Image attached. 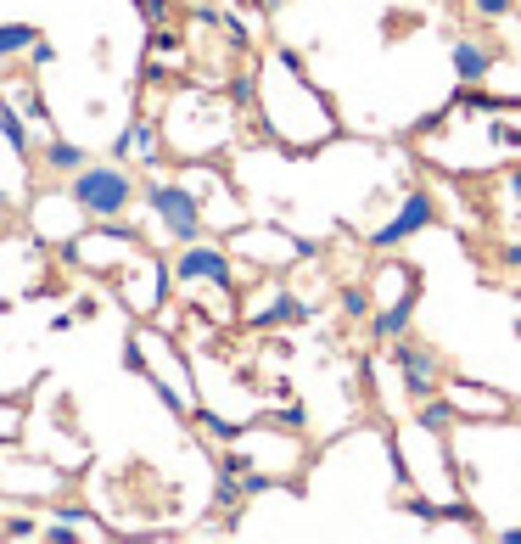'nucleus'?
I'll return each mask as SVG.
<instances>
[{
    "label": "nucleus",
    "mask_w": 521,
    "mask_h": 544,
    "mask_svg": "<svg viewBox=\"0 0 521 544\" xmlns=\"http://www.w3.org/2000/svg\"><path fill=\"white\" fill-rule=\"evenodd\" d=\"M68 197L79 202L85 219H118L135 202V174L124 163H85V169L68 180Z\"/></svg>",
    "instance_id": "obj_1"
},
{
    "label": "nucleus",
    "mask_w": 521,
    "mask_h": 544,
    "mask_svg": "<svg viewBox=\"0 0 521 544\" xmlns=\"http://www.w3.org/2000/svg\"><path fill=\"white\" fill-rule=\"evenodd\" d=\"M146 202H152V214L163 219V230H169V242H202V230H208V208H202V197L185 180H152L146 186Z\"/></svg>",
    "instance_id": "obj_2"
},
{
    "label": "nucleus",
    "mask_w": 521,
    "mask_h": 544,
    "mask_svg": "<svg viewBox=\"0 0 521 544\" xmlns=\"http://www.w3.org/2000/svg\"><path fill=\"white\" fill-rule=\"evenodd\" d=\"M174 281H180L185 292H191V287L230 292V287H236V258H230L219 242H185L180 258H174Z\"/></svg>",
    "instance_id": "obj_3"
},
{
    "label": "nucleus",
    "mask_w": 521,
    "mask_h": 544,
    "mask_svg": "<svg viewBox=\"0 0 521 544\" xmlns=\"http://www.w3.org/2000/svg\"><path fill=\"white\" fill-rule=\"evenodd\" d=\"M432 219H437V197H432V191L421 186V191H409V197L398 202V214L387 219V225H376V230H370L365 242L376 247V253H387V247L409 242L415 230H426V225H432Z\"/></svg>",
    "instance_id": "obj_4"
},
{
    "label": "nucleus",
    "mask_w": 521,
    "mask_h": 544,
    "mask_svg": "<svg viewBox=\"0 0 521 544\" xmlns=\"http://www.w3.org/2000/svg\"><path fill=\"white\" fill-rule=\"evenodd\" d=\"M398 376H404V393L421 404L443 387V359H437L432 348H421V343H398Z\"/></svg>",
    "instance_id": "obj_5"
},
{
    "label": "nucleus",
    "mask_w": 521,
    "mask_h": 544,
    "mask_svg": "<svg viewBox=\"0 0 521 544\" xmlns=\"http://www.w3.org/2000/svg\"><path fill=\"white\" fill-rule=\"evenodd\" d=\"M415 309H421V281H415L409 292H398L387 309H376V315H370V337H376V343H398V337H409Z\"/></svg>",
    "instance_id": "obj_6"
},
{
    "label": "nucleus",
    "mask_w": 521,
    "mask_h": 544,
    "mask_svg": "<svg viewBox=\"0 0 521 544\" xmlns=\"http://www.w3.org/2000/svg\"><path fill=\"white\" fill-rule=\"evenodd\" d=\"M113 158H135L141 169H152V163H163V129L152 124V118H135V124L118 135V146H113Z\"/></svg>",
    "instance_id": "obj_7"
},
{
    "label": "nucleus",
    "mask_w": 521,
    "mask_h": 544,
    "mask_svg": "<svg viewBox=\"0 0 521 544\" xmlns=\"http://www.w3.org/2000/svg\"><path fill=\"white\" fill-rule=\"evenodd\" d=\"M297 320H314V303H297L286 287H275V298L264 309H247V326L253 331H275V326H297Z\"/></svg>",
    "instance_id": "obj_8"
},
{
    "label": "nucleus",
    "mask_w": 521,
    "mask_h": 544,
    "mask_svg": "<svg viewBox=\"0 0 521 544\" xmlns=\"http://www.w3.org/2000/svg\"><path fill=\"white\" fill-rule=\"evenodd\" d=\"M449 399L460 404V416H477V421H499L510 410L493 387H477V382H449Z\"/></svg>",
    "instance_id": "obj_9"
},
{
    "label": "nucleus",
    "mask_w": 521,
    "mask_h": 544,
    "mask_svg": "<svg viewBox=\"0 0 521 544\" xmlns=\"http://www.w3.org/2000/svg\"><path fill=\"white\" fill-rule=\"evenodd\" d=\"M449 68H454V79H460V85H482V79H488V68H493V45H482V40H454Z\"/></svg>",
    "instance_id": "obj_10"
},
{
    "label": "nucleus",
    "mask_w": 521,
    "mask_h": 544,
    "mask_svg": "<svg viewBox=\"0 0 521 544\" xmlns=\"http://www.w3.org/2000/svg\"><path fill=\"white\" fill-rule=\"evenodd\" d=\"M454 421H460V404H454V399H437V393H432V399L415 404V427L432 432V438H449Z\"/></svg>",
    "instance_id": "obj_11"
},
{
    "label": "nucleus",
    "mask_w": 521,
    "mask_h": 544,
    "mask_svg": "<svg viewBox=\"0 0 521 544\" xmlns=\"http://www.w3.org/2000/svg\"><path fill=\"white\" fill-rule=\"evenodd\" d=\"M85 158H90L85 146H79V141H62V135H51V141H45V152H40V163L51 174H79V169H85Z\"/></svg>",
    "instance_id": "obj_12"
},
{
    "label": "nucleus",
    "mask_w": 521,
    "mask_h": 544,
    "mask_svg": "<svg viewBox=\"0 0 521 544\" xmlns=\"http://www.w3.org/2000/svg\"><path fill=\"white\" fill-rule=\"evenodd\" d=\"M0 96L17 101V107H23V113H29L34 124H51V113H45V96H40L34 85H23V79H0Z\"/></svg>",
    "instance_id": "obj_13"
},
{
    "label": "nucleus",
    "mask_w": 521,
    "mask_h": 544,
    "mask_svg": "<svg viewBox=\"0 0 521 544\" xmlns=\"http://www.w3.org/2000/svg\"><path fill=\"white\" fill-rule=\"evenodd\" d=\"M0 135H6V146L17 158H29V124L17 118V101H6V96H0Z\"/></svg>",
    "instance_id": "obj_14"
},
{
    "label": "nucleus",
    "mask_w": 521,
    "mask_h": 544,
    "mask_svg": "<svg viewBox=\"0 0 521 544\" xmlns=\"http://www.w3.org/2000/svg\"><path fill=\"white\" fill-rule=\"evenodd\" d=\"M34 40H40V29H34V23H0V62H6V57H23Z\"/></svg>",
    "instance_id": "obj_15"
},
{
    "label": "nucleus",
    "mask_w": 521,
    "mask_h": 544,
    "mask_svg": "<svg viewBox=\"0 0 521 544\" xmlns=\"http://www.w3.org/2000/svg\"><path fill=\"white\" fill-rule=\"evenodd\" d=\"M337 309L348 320H365V315H376V309H370V287H342L337 292Z\"/></svg>",
    "instance_id": "obj_16"
},
{
    "label": "nucleus",
    "mask_w": 521,
    "mask_h": 544,
    "mask_svg": "<svg viewBox=\"0 0 521 544\" xmlns=\"http://www.w3.org/2000/svg\"><path fill=\"white\" fill-rule=\"evenodd\" d=\"M197 421H202V427L213 432V438H219V444H236L241 432H247V427H241V421H225V416H213V410H202V404H197Z\"/></svg>",
    "instance_id": "obj_17"
},
{
    "label": "nucleus",
    "mask_w": 521,
    "mask_h": 544,
    "mask_svg": "<svg viewBox=\"0 0 521 544\" xmlns=\"http://www.w3.org/2000/svg\"><path fill=\"white\" fill-rule=\"evenodd\" d=\"M247 472H258V466H253V455H247V449H230V455L219 460V477H247Z\"/></svg>",
    "instance_id": "obj_18"
},
{
    "label": "nucleus",
    "mask_w": 521,
    "mask_h": 544,
    "mask_svg": "<svg viewBox=\"0 0 521 544\" xmlns=\"http://www.w3.org/2000/svg\"><path fill=\"white\" fill-rule=\"evenodd\" d=\"M471 6H477V17H488V23H499V17L516 12V0H471Z\"/></svg>",
    "instance_id": "obj_19"
},
{
    "label": "nucleus",
    "mask_w": 521,
    "mask_h": 544,
    "mask_svg": "<svg viewBox=\"0 0 521 544\" xmlns=\"http://www.w3.org/2000/svg\"><path fill=\"white\" fill-rule=\"evenodd\" d=\"M51 62H57V45H51V40H34L29 45V68L40 73V68H51Z\"/></svg>",
    "instance_id": "obj_20"
},
{
    "label": "nucleus",
    "mask_w": 521,
    "mask_h": 544,
    "mask_svg": "<svg viewBox=\"0 0 521 544\" xmlns=\"http://www.w3.org/2000/svg\"><path fill=\"white\" fill-rule=\"evenodd\" d=\"M141 17L152 29H163V23H169V0H141Z\"/></svg>",
    "instance_id": "obj_21"
},
{
    "label": "nucleus",
    "mask_w": 521,
    "mask_h": 544,
    "mask_svg": "<svg viewBox=\"0 0 521 544\" xmlns=\"http://www.w3.org/2000/svg\"><path fill=\"white\" fill-rule=\"evenodd\" d=\"M303 421H309V410H303V404H281V427H303Z\"/></svg>",
    "instance_id": "obj_22"
},
{
    "label": "nucleus",
    "mask_w": 521,
    "mask_h": 544,
    "mask_svg": "<svg viewBox=\"0 0 521 544\" xmlns=\"http://www.w3.org/2000/svg\"><path fill=\"white\" fill-rule=\"evenodd\" d=\"M499 264H505V270H521V242H505V247H499Z\"/></svg>",
    "instance_id": "obj_23"
},
{
    "label": "nucleus",
    "mask_w": 521,
    "mask_h": 544,
    "mask_svg": "<svg viewBox=\"0 0 521 544\" xmlns=\"http://www.w3.org/2000/svg\"><path fill=\"white\" fill-rule=\"evenodd\" d=\"M34 533H40V528H34V522H17V516H12V522H6V539H34Z\"/></svg>",
    "instance_id": "obj_24"
},
{
    "label": "nucleus",
    "mask_w": 521,
    "mask_h": 544,
    "mask_svg": "<svg viewBox=\"0 0 521 544\" xmlns=\"http://www.w3.org/2000/svg\"><path fill=\"white\" fill-rule=\"evenodd\" d=\"M258 96V79H253V73H241V79H236V101H253Z\"/></svg>",
    "instance_id": "obj_25"
},
{
    "label": "nucleus",
    "mask_w": 521,
    "mask_h": 544,
    "mask_svg": "<svg viewBox=\"0 0 521 544\" xmlns=\"http://www.w3.org/2000/svg\"><path fill=\"white\" fill-rule=\"evenodd\" d=\"M505 197H510V202H521V163L505 174Z\"/></svg>",
    "instance_id": "obj_26"
},
{
    "label": "nucleus",
    "mask_w": 521,
    "mask_h": 544,
    "mask_svg": "<svg viewBox=\"0 0 521 544\" xmlns=\"http://www.w3.org/2000/svg\"><path fill=\"white\" fill-rule=\"evenodd\" d=\"M499 544H521V522H516V528H505V533H499Z\"/></svg>",
    "instance_id": "obj_27"
},
{
    "label": "nucleus",
    "mask_w": 521,
    "mask_h": 544,
    "mask_svg": "<svg viewBox=\"0 0 521 544\" xmlns=\"http://www.w3.org/2000/svg\"><path fill=\"white\" fill-rule=\"evenodd\" d=\"M0 539H6V528H0Z\"/></svg>",
    "instance_id": "obj_28"
}]
</instances>
